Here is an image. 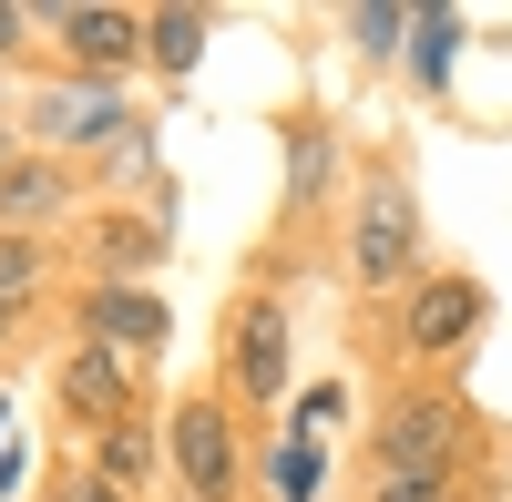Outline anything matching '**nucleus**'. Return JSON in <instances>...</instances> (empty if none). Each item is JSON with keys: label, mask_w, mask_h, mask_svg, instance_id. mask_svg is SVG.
Here are the masks:
<instances>
[{"label": "nucleus", "mask_w": 512, "mask_h": 502, "mask_svg": "<svg viewBox=\"0 0 512 502\" xmlns=\"http://www.w3.org/2000/svg\"><path fill=\"white\" fill-rule=\"evenodd\" d=\"M410 31H420V82H441V72H451V41H461V21H451V11H420Z\"/></svg>", "instance_id": "obj_13"}, {"label": "nucleus", "mask_w": 512, "mask_h": 502, "mask_svg": "<svg viewBox=\"0 0 512 502\" xmlns=\"http://www.w3.org/2000/svg\"><path fill=\"white\" fill-rule=\"evenodd\" d=\"M52 31L72 41L82 62H134V41H144L134 11H52Z\"/></svg>", "instance_id": "obj_8"}, {"label": "nucleus", "mask_w": 512, "mask_h": 502, "mask_svg": "<svg viewBox=\"0 0 512 502\" xmlns=\"http://www.w3.org/2000/svg\"><path fill=\"white\" fill-rule=\"evenodd\" d=\"M349 257H359V277H400V267H410V195H400V185H379V195L359 205Z\"/></svg>", "instance_id": "obj_5"}, {"label": "nucleus", "mask_w": 512, "mask_h": 502, "mask_svg": "<svg viewBox=\"0 0 512 502\" xmlns=\"http://www.w3.org/2000/svg\"><path fill=\"white\" fill-rule=\"evenodd\" d=\"M175 472H185L205 502H226V482H236V431H226V410H205V400L175 410Z\"/></svg>", "instance_id": "obj_2"}, {"label": "nucleus", "mask_w": 512, "mask_h": 502, "mask_svg": "<svg viewBox=\"0 0 512 502\" xmlns=\"http://www.w3.org/2000/svg\"><path fill=\"white\" fill-rule=\"evenodd\" d=\"M0 328H11V298H0Z\"/></svg>", "instance_id": "obj_17"}, {"label": "nucleus", "mask_w": 512, "mask_h": 502, "mask_svg": "<svg viewBox=\"0 0 512 502\" xmlns=\"http://www.w3.org/2000/svg\"><path fill=\"white\" fill-rule=\"evenodd\" d=\"M328 482V451L308 441V431H297V441H277V502H308Z\"/></svg>", "instance_id": "obj_10"}, {"label": "nucleus", "mask_w": 512, "mask_h": 502, "mask_svg": "<svg viewBox=\"0 0 512 502\" xmlns=\"http://www.w3.org/2000/svg\"><path fill=\"white\" fill-rule=\"evenodd\" d=\"M472 318H482V287L472 277H431L410 298V349H451V339H472Z\"/></svg>", "instance_id": "obj_6"}, {"label": "nucleus", "mask_w": 512, "mask_h": 502, "mask_svg": "<svg viewBox=\"0 0 512 502\" xmlns=\"http://www.w3.org/2000/svg\"><path fill=\"white\" fill-rule=\"evenodd\" d=\"M113 123H123L113 93H82V82H72V93H41V134H52V144H103Z\"/></svg>", "instance_id": "obj_7"}, {"label": "nucleus", "mask_w": 512, "mask_h": 502, "mask_svg": "<svg viewBox=\"0 0 512 502\" xmlns=\"http://www.w3.org/2000/svg\"><path fill=\"white\" fill-rule=\"evenodd\" d=\"M431 502H441V492H431Z\"/></svg>", "instance_id": "obj_19"}, {"label": "nucleus", "mask_w": 512, "mask_h": 502, "mask_svg": "<svg viewBox=\"0 0 512 502\" xmlns=\"http://www.w3.org/2000/svg\"><path fill=\"white\" fill-rule=\"evenodd\" d=\"M236 390L246 400L287 390V308L277 298H246V318H236Z\"/></svg>", "instance_id": "obj_3"}, {"label": "nucleus", "mask_w": 512, "mask_h": 502, "mask_svg": "<svg viewBox=\"0 0 512 502\" xmlns=\"http://www.w3.org/2000/svg\"><path fill=\"white\" fill-rule=\"evenodd\" d=\"M451 451H461V410L451 400H410L379 421V502H431L441 472H451Z\"/></svg>", "instance_id": "obj_1"}, {"label": "nucleus", "mask_w": 512, "mask_h": 502, "mask_svg": "<svg viewBox=\"0 0 512 502\" xmlns=\"http://www.w3.org/2000/svg\"><path fill=\"white\" fill-rule=\"evenodd\" d=\"M11 41H21V11H0V52H11Z\"/></svg>", "instance_id": "obj_16"}, {"label": "nucleus", "mask_w": 512, "mask_h": 502, "mask_svg": "<svg viewBox=\"0 0 512 502\" xmlns=\"http://www.w3.org/2000/svg\"><path fill=\"white\" fill-rule=\"evenodd\" d=\"M21 277H31V246H0V298H21Z\"/></svg>", "instance_id": "obj_15"}, {"label": "nucleus", "mask_w": 512, "mask_h": 502, "mask_svg": "<svg viewBox=\"0 0 512 502\" xmlns=\"http://www.w3.org/2000/svg\"><path fill=\"white\" fill-rule=\"evenodd\" d=\"M144 41H154V62H164V72H185V62H195V41H205V11H154Z\"/></svg>", "instance_id": "obj_11"}, {"label": "nucleus", "mask_w": 512, "mask_h": 502, "mask_svg": "<svg viewBox=\"0 0 512 502\" xmlns=\"http://www.w3.org/2000/svg\"><path fill=\"white\" fill-rule=\"evenodd\" d=\"M144 462H154V431H144V421L103 431V482H144Z\"/></svg>", "instance_id": "obj_12"}, {"label": "nucleus", "mask_w": 512, "mask_h": 502, "mask_svg": "<svg viewBox=\"0 0 512 502\" xmlns=\"http://www.w3.org/2000/svg\"><path fill=\"white\" fill-rule=\"evenodd\" d=\"M185 502H205V492H185Z\"/></svg>", "instance_id": "obj_18"}, {"label": "nucleus", "mask_w": 512, "mask_h": 502, "mask_svg": "<svg viewBox=\"0 0 512 502\" xmlns=\"http://www.w3.org/2000/svg\"><path fill=\"white\" fill-rule=\"evenodd\" d=\"M62 400L82 410V421H103V431H123V410H134V369H123V349H82L72 359V380H62Z\"/></svg>", "instance_id": "obj_4"}, {"label": "nucleus", "mask_w": 512, "mask_h": 502, "mask_svg": "<svg viewBox=\"0 0 512 502\" xmlns=\"http://www.w3.org/2000/svg\"><path fill=\"white\" fill-rule=\"evenodd\" d=\"M93 328H103V349H154L164 339V298H144V287H103Z\"/></svg>", "instance_id": "obj_9"}, {"label": "nucleus", "mask_w": 512, "mask_h": 502, "mask_svg": "<svg viewBox=\"0 0 512 502\" xmlns=\"http://www.w3.org/2000/svg\"><path fill=\"white\" fill-rule=\"evenodd\" d=\"M349 31H359V41H369V52H390V41H400V31H410V11H390V0H369V11H359V21H349Z\"/></svg>", "instance_id": "obj_14"}]
</instances>
